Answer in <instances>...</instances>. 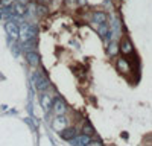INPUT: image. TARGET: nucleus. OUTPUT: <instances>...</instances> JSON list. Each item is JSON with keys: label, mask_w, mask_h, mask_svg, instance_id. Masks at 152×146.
<instances>
[{"label": "nucleus", "mask_w": 152, "mask_h": 146, "mask_svg": "<svg viewBox=\"0 0 152 146\" xmlns=\"http://www.w3.org/2000/svg\"><path fill=\"white\" fill-rule=\"evenodd\" d=\"M32 38H37V28L32 26L29 23H21L20 24V35H18V40L21 43H26Z\"/></svg>", "instance_id": "1"}, {"label": "nucleus", "mask_w": 152, "mask_h": 146, "mask_svg": "<svg viewBox=\"0 0 152 146\" xmlns=\"http://www.w3.org/2000/svg\"><path fill=\"white\" fill-rule=\"evenodd\" d=\"M32 84H34V87L38 90V91H46L49 87H50V81L46 75H41V73H32V78H31Z\"/></svg>", "instance_id": "2"}, {"label": "nucleus", "mask_w": 152, "mask_h": 146, "mask_svg": "<svg viewBox=\"0 0 152 146\" xmlns=\"http://www.w3.org/2000/svg\"><path fill=\"white\" fill-rule=\"evenodd\" d=\"M52 111L55 113V116H62L67 113V104L62 97H55L53 99V104H52Z\"/></svg>", "instance_id": "3"}, {"label": "nucleus", "mask_w": 152, "mask_h": 146, "mask_svg": "<svg viewBox=\"0 0 152 146\" xmlns=\"http://www.w3.org/2000/svg\"><path fill=\"white\" fill-rule=\"evenodd\" d=\"M5 29L9 35L11 40H18V35H20V26L14 21V20H8L5 24Z\"/></svg>", "instance_id": "4"}, {"label": "nucleus", "mask_w": 152, "mask_h": 146, "mask_svg": "<svg viewBox=\"0 0 152 146\" xmlns=\"http://www.w3.org/2000/svg\"><path fill=\"white\" fill-rule=\"evenodd\" d=\"M119 52H120L122 55H125V56L134 53V47H132V43L129 41V38H126V36H125V38L120 41V44H119Z\"/></svg>", "instance_id": "5"}, {"label": "nucleus", "mask_w": 152, "mask_h": 146, "mask_svg": "<svg viewBox=\"0 0 152 146\" xmlns=\"http://www.w3.org/2000/svg\"><path fill=\"white\" fill-rule=\"evenodd\" d=\"M59 134H61V139H62V140L72 142L76 136H78V129L73 128V126H66L62 131H59Z\"/></svg>", "instance_id": "6"}, {"label": "nucleus", "mask_w": 152, "mask_h": 146, "mask_svg": "<svg viewBox=\"0 0 152 146\" xmlns=\"http://www.w3.org/2000/svg\"><path fill=\"white\" fill-rule=\"evenodd\" d=\"M12 14L17 15V17H24L28 14V5L21 3V2L14 3V5H12Z\"/></svg>", "instance_id": "7"}, {"label": "nucleus", "mask_w": 152, "mask_h": 146, "mask_svg": "<svg viewBox=\"0 0 152 146\" xmlns=\"http://www.w3.org/2000/svg\"><path fill=\"white\" fill-rule=\"evenodd\" d=\"M67 119H66V114H62V116H56L55 119H53V123H52V126H53V129L55 131H62L66 126H67Z\"/></svg>", "instance_id": "8"}, {"label": "nucleus", "mask_w": 152, "mask_h": 146, "mask_svg": "<svg viewBox=\"0 0 152 146\" xmlns=\"http://www.w3.org/2000/svg\"><path fill=\"white\" fill-rule=\"evenodd\" d=\"M40 104H41V107L46 110V111L52 110V104H53L52 96H50L49 93H46V91H41V96H40Z\"/></svg>", "instance_id": "9"}, {"label": "nucleus", "mask_w": 152, "mask_h": 146, "mask_svg": "<svg viewBox=\"0 0 152 146\" xmlns=\"http://www.w3.org/2000/svg\"><path fill=\"white\" fill-rule=\"evenodd\" d=\"M91 21L94 24H100V23H107L108 21V14L105 11H94L91 14Z\"/></svg>", "instance_id": "10"}, {"label": "nucleus", "mask_w": 152, "mask_h": 146, "mask_svg": "<svg viewBox=\"0 0 152 146\" xmlns=\"http://www.w3.org/2000/svg\"><path fill=\"white\" fill-rule=\"evenodd\" d=\"M116 67H117V72L122 73V75H128V73H129V69H131L129 63H128V61H126L125 58H119V59H117Z\"/></svg>", "instance_id": "11"}, {"label": "nucleus", "mask_w": 152, "mask_h": 146, "mask_svg": "<svg viewBox=\"0 0 152 146\" xmlns=\"http://www.w3.org/2000/svg\"><path fill=\"white\" fill-rule=\"evenodd\" d=\"M90 142H91V137H90V136H87V134H84V132L78 134V136H76V137L72 140V143H73V145H78V146L90 145Z\"/></svg>", "instance_id": "12"}, {"label": "nucleus", "mask_w": 152, "mask_h": 146, "mask_svg": "<svg viewBox=\"0 0 152 146\" xmlns=\"http://www.w3.org/2000/svg\"><path fill=\"white\" fill-rule=\"evenodd\" d=\"M26 61L31 66H38L40 64V55H38L35 50H28L26 52Z\"/></svg>", "instance_id": "13"}, {"label": "nucleus", "mask_w": 152, "mask_h": 146, "mask_svg": "<svg viewBox=\"0 0 152 146\" xmlns=\"http://www.w3.org/2000/svg\"><path fill=\"white\" fill-rule=\"evenodd\" d=\"M107 53L110 56H116L119 53V46H117V41H114L111 40L108 44H107Z\"/></svg>", "instance_id": "14"}, {"label": "nucleus", "mask_w": 152, "mask_h": 146, "mask_svg": "<svg viewBox=\"0 0 152 146\" xmlns=\"http://www.w3.org/2000/svg\"><path fill=\"white\" fill-rule=\"evenodd\" d=\"M81 132L87 134V136H90V137H94V129H93V126L90 125V122H85V123L82 125Z\"/></svg>", "instance_id": "15"}, {"label": "nucleus", "mask_w": 152, "mask_h": 146, "mask_svg": "<svg viewBox=\"0 0 152 146\" xmlns=\"http://www.w3.org/2000/svg\"><path fill=\"white\" fill-rule=\"evenodd\" d=\"M35 12H37L38 15H46L49 11H47V6H44V3H37Z\"/></svg>", "instance_id": "16"}, {"label": "nucleus", "mask_w": 152, "mask_h": 146, "mask_svg": "<svg viewBox=\"0 0 152 146\" xmlns=\"http://www.w3.org/2000/svg\"><path fill=\"white\" fill-rule=\"evenodd\" d=\"M14 3H15V0H0V6H3V8H12Z\"/></svg>", "instance_id": "17"}, {"label": "nucleus", "mask_w": 152, "mask_h": 146, "mask_svg": "<svg viewBox=\"0 0 152 146\" xmlns=\"http://www.w3.org/2000/svg\"><path fill=\"white\" fill-rule=\"evenodd\" d=\"M38 2H40V3H44V2H49V0H38Z\"/></svg>", "instance_id": "18"}, {"label": "nucleus", "mask_w": 152, "mask_h": 146, "mask_svg": "<svg viewBox=\"0 0 152 146\" xmlns=\"http://www.w3.org/2000/svg\"><path fill=\"white\" fill-rule=\"evenodd\" d=\"M69 2H70V3H73V2H76V0H69Z\"/></svg>", "instance_id": "19"}]
</instances>
